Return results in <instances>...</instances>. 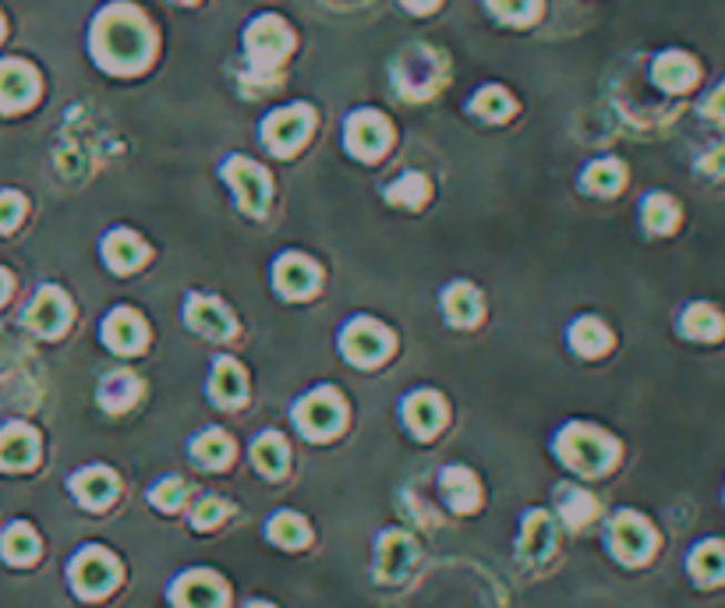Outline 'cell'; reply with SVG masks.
Instances as JSON below:
<instances>
[{"mask_svg":"<svg viewBox=\"0 0 725 608\" xmlns=\"http://www.w3.org/2000/svg\"><path fill=\"white\" fill-rule=\"evenodd\" d=\"M641 226L652 237H673L683 226V205L669 192H647L641 199Z\"/></svg>","mask_w":725,"mask_h":608,"instance_id":"18","label":"cell"},{"mask_svg":"<svg viewBox=\"0 0 725 608\" xmlns=\"http://www.w3.org/2000/svg\"><path fill=\"white\" fill-rule=\"evenodd\" d=\"M188 326H192L195 333L209 336V340H231L234 336V318L231 312L223 308L220 301L213 297H202V294H192L188 297Z\"/></svg>","mask_w":725,"mask_h":608,"instance_id":"19","label":"cell"},{"mask_svg":"<svg viewBox=\"0 0 725 608\" xmlns=\"http://www.w3.org/2000/svg\"><path fill=\"white\" fill-rule=\"evenodd\" d=\"M443 74H446L443 61H439L429 47L407 50L396 64V82H400V89L407 92V97H432V92L439 89V82H443Z\"/></svg>","mask_w":725,"mask_h":608,"instance_id":"14","label":"cell"},{"mask_svg":"<svg viewBox=\"0 0 725 608\" xmlns=\"http://www.w3.org/2000/svg\"><path fill=\"white\" fill-rule=\"evenodd\" d=\"M570 347H574L581 357H602V354L613 351V330H608L602 318L584 315L570 326Z\"/></svg>","mask_w":725,"mask_h":608,"instance_id":"28","label":"cell"},{"mask_svg":"<svg viewBox=\"0 0 725 608\" xmlns=\"http://www.w3.org/2000/svg\"><path fill=\"white\" fill-rule=\"evenodd\" d=\"M288 443H283V435L276 432H265L255 439L252 446V464L265 474V478H280L283 470H288Z\"/></svg>","mask_w":725,"mask_h":608,"instance_id":"34","label":"cell"},{"mask_svg":"<svg viewBox=\"0 0 725 608\" xmlns=\"http://www.w3.org/2000/svg\"><path fill=\"white\" fill-rule=\"evenodd\" d=\"M71 492L79 496L82 506L103 509L113 503V496H118V478H113V470H107V467H89L71 478Z\"/></svg>","mask_w":725,"mask_h":608,"instance_id":"25","label":"cell"},{"mask_svg":"<svg viewBox=\"0 0 725 608\" xmlns=\"http://www.w3.org/2000/svg\"><path fill=\"white\" fill-rule=\"evenodd\" d=\"M697 113L701 121H708L715 128H725V79H718L715 85H708L697 100Z\"/></svg>","mask_w":725,"mask_h":608,"instance_id":"42","label":"cell"},{"mask_svg":"<svg viewBox=\"0 0 725 608\" xmlns=\"http://www.w3.org/2000/svg\"><path fill=\"white\" fill-rule=\"evenodd\" d=\"M560 460L584 474V478H602L616 464H620V443L598 425H570L560 432V443H556Z\"/></svg>","mask_w":725,"mask_h":608,"instance_id":"2","label":"cell"},{"mask_svg":"<svg viewBox=\"0 0 725 608\" xmlns=\"http://www.w3.org/2000/svg\"><path fill=\"white\" fill-rule=\"evenodd\" d=\"M683 569L697 591H718L725 587V538H701L691 545Z\"/></svg>","mask_w":725,"mask_h":608,"instance_id":"13","label":"cell"},{"mask_svg":"<svg viewBox=\"0 0 725 608\" xmlns=\"http://www.w3.org/2000/svg\"><path fill=\"white\" fill-rule=\"evenodd\" d=\"M386 199L393 205H407V209H417L425 199H429V181L422 174H404L396 184L386 188Z\"/></svg>","mask_w":725,"mask_h":608,"instance_id":"40","label":"cell"},{"mask_svg":"<svg viewBox=\"0 0 725 608\" xmlns=\"http://www.w3.org/2000/svg\"><path fill=\"white\" fill-rule=\"evenodd\" d=\"M248 608H270V605H262V601H255V605H248Z\"/></svg>","mask_w":725,"mask_h":608,"instance_id":"49","label":"cell"},{"mask_svg":"<svg viewBox=\"0 0 725 608\" xmlns=\"http://www.w3.org/2000/svg\"><path fill=\"white\" fill-rule=\"evenodd\" d=\"M471 110L479 113V118H485V121H506L510 113H513V100H510V92L489 85V89L479 92V97H474Z\"/></svg>","mask_w":725,"mask_h":608,"instance_id":"39","label":"cell"},{"mask_svg":"<svg viewBox=\"0 0 725 608\" xmlns=\"http://www.w3.org/2000/svg\"><path fill=\"white\" fill-rule=\"evenodd\" d=\"M223 178H226V184L234 188L238 205L244 209L248 216H262L265 213V205H270V195H273V184H270V174H265L259 163L234 156V160H226Z\"/></svg>","mask_w":725,"mask_h":608,"instance_id":"10","label":"cell"},{"mask_svg":"<svg viewBox=\"0 0 725 608\" xmlns=\"http://www.w3.org/2000/svg\"><path fill=\"white\" fill-rule=\"evenodd\" d=\"M495 18H503L510 26H527L538 14V0H485Z\"/></svg>","mask_w":725,"mask_h":608,"instance_id":"41","label":"cell"},{"mask_svg":"<svg viewBox=\"0 0 725 608\" xmlns=\"http://www.w3.org/2000/svg\"><path fill=\"white\" fill-rule=\"evenodd\" d=\"M36 97H40V74L26 61H0V110H26Z\"/></svg>","mask_w":725,"mask_h":608,"instance_id":"17","label":"cell"},{"mask_svg":"<svg viewBox=\"0 0 725 608\" xmlns=\"http://www.w3.org/2000/svg\"><path fill=\"white\" fill-rule=\"evenodd\" d=\"M92 57L113 74H135L152 57V29L131 4H110L92 22Z\"/></svg>","mask_w":725,"mask_h":608,"instance_id":"1","label":"cell"},{"mask_svg":"<svg viewBox=\"0 0 725 608\" xmlns=\"http://www.w3.org/2000/svg\"><path fill=\"white\" fill-rule=\"evenodd\" d=\"M658 530L655 524L637 509H620L608 520V553H613L623 566H644L658 553Z\"/></svg>","mask_w":725,"mask_h":608,"instance_id":"3","label":"cell"},{"mask_svg":"<svg viewBox=\"0 0 725 608\" xmlns=\"http://www.w3.org/2000/svg\"><path fill=\"white\" fill-rule=\"evenodd\" d=\"M400 4H404L407 11H414V14H425V11H432L439 0H400Z\"/></svg>","mask_w":725,"mask_h":608,"instance_id":"47","label":"cell"},{"mask_svg":"<svg viewBox=\"0 0 725 608\" xmlns=\"http://www.w3.org/2000/svg\"><path fill=\"white\" fill-rule=\"evenodd\" d=\"M443 315L453 326H474L482 315V294L471 287V283H453L443 294Z\"/></svg>","mask_w":725,"mask_h":608,"instance_id":"30","label":"cell"},{"mask_svg":"<svg viewBox=\"0 0 725 608\" xmlns=\"http://www.w3.org/2000/svg\"><path fill=\"white\" fill-rule=\"evenodd\" d=\"M226 517V503L223 499H202L192 513V524L199 530H209V527H217L220 520Z\"/></svg>","mask_w":725,"mask_h":608,"instance_id":"44","label":"cell"},{"mask_svg":"<svg viewBox=\"0 0 725 608\" xmlns=\"http://www.w3.org/2000/svg\"><path fill=\"white\" fill-rule=\"evenodd\" d=\"M174 4H195V0H174Z\"/></svg>","mask_w":725,"mask_h":608,"instance_id":"50","label":"cell"},{"mask_svg":"<svg viewBox=\"0 0 725 608\" xmlns=\"http://www.w3.org/2000/svg\"><path fill=\"white\" fill-rule=\"evenodd\" d=\"M192 456H195V460H199L202 467L217 470V467H223V464H231L234 446H231V439H226L223 432L209 428V432H202L199 439L192 443Z\"/></svg>","mask_w":725,"mask_h":608,"instance_id":"37","label":"cell"},{"mask_svg":"<svg viewBox=\"0 0 725 608\" xmlns=\"http://www.w3.org/2000/svg\"><path fill=\"white\" fill-rule=\"evenodd\" d=\"M343 139H348V149L358 160H379L390 149L393 131L386 124L383 113L375 110H358L348 118V128H343Z\"/></svg>","mask_w":725,"mask_h":608,"instance_id":"12","label":"cell"},{"mask_svg":"<svg viewBox=\"0 0 725 608\" xmlns=\"http://www.w3.org/2000/svg\"><path fill=\"white\" fill-rule=\"evenodd\" d=\"M280 85V74L276 71H265V68H252V74H244V89L252 92V97H262V92H270Z\"/></svg>","mask_w":725,"mask_h":608,"instance_id":"46","label":"cell"},{"mask_svg":"<svg viewBox=\"0 0 725 608\" xmlns=\"http://www.w3.org/2000/svg\"><path fill=\"white\" fill-rule=\"evenodd\" d=\"M404 422L417 439H432L446 422V407L435 393H414L404 401Z\"/></svg>","mask_w":725,"mask_h":608,"instance_id":"24","label":"cell"},{"mask_svg":"<svg viewBox=\"0 0 725 608\" xmlns=\"http://www.w3.org/2000/svg\"><path fill=\"white\" fill-rule=\"evenodd\" d=\"M294 425L301 435L309 439H333V435L343 428V401L333 389H315L304 401H298L294 407Z\"/></svg>","mask_w":725,"mask_h":608,"instance_id":"8","label":"cell"},{"mask_svg":"<svg viewBox=\"0 0 725 608\" xmlns=\"http://www.w3.org/2000/svg\"><path fill=\"white\" fill-rule=\"evenodd\" d=\"M652 82L655 89L665 92V97H691V92H697L704 82V64L697 53L683 50V47L658 50L652 57Z\"/></svg>","mask_w":725,"mask_h":608,"instance_id":"4","label":"cell"},{"mask_svg":"<svg viewBox=\"0 0 725 608\" xmlns=\"http://www.w3.org/2000/svg\"><path fill=\"white\" fill-rule=\"evenodd\" d=\"M68 322H71V301L57 287H43L26 312V326L36 336H61L68 330Z\"/></svg>","mask_w":725,"mask_h":608,"instance_id":"16","label":"cell"},{"mask_svg":"<svg viewBox=\"0 0 725 608\" xmlns=\"http://www.w3.org/2000/svg\"><path fill=\"white\" fill-rule=\"evenodd\" d=\"M248 393V378L241 372L238 361L231 357H220L217 368H213V378H209V396H213V404L220 407H238Z\"/></svg>","mask_w":725,"mask_h":608,"instance_id":"26","label":"cell"},{"mask_svg":"<svg viewBox=\"0 0 725 608\" xmlns=\"http://www.w3.org/2000/svg\"><path fill=\"white\" fill-rule=\"evenodd\" d=\"M40 456V439L29 425H8L0 432V467L4 470H26Z\"/></svg>","mask_w":725,"mask_h":608,"instance_id":"22","label":"cell"},{"mask_svg":"<svg viewBox=\"0 0 725 608\" xmlns=\"http://www.w3.org/2000/svg\"><path fill=\"white\" fill-rule=\"evenodd\" d=\"M273 280L283 297H309L319 287V265L304 255H283L276 262Z\"/></svg>","mask_w":725,"mask_h":608,"instance_id":"20","label":"cell"},{"mask_svg":"<svg viewBox=\"0 0 725 608\" xmlns=\"http://www.w3.org/2000/svg\"><path fill=\"white\" fill-rule=\"evenodd\" d=\"M581 184L587 188L591 195H602V199L620 195L623 184H626V170H623L620 160H598V163H591V166L584 170Z\"/></svg>","mask_w":725,"mask_h":608,"instance_id":"33","label":"cell"},{"mask_svg":"<svg viewBox=\"0 0 725 608\" xmlns=\"http://www.w3.org/2000/svg\"><path fill=\"white\" fill-rule=\"evenodd\" d=\"M103 259H107V265L113 273H131L135 265L145 262V244L131 231H113L103 241Z\"/></svg>","mask_w":725,"mask_h":608,"instance_id":"29","label":"cell"},{"mask_svg":"<svg viewBox=\"0 0 725 608\" xmlns=\"http://www.w3.org/2000/svg\"><path fill=\"white\" fill-rule=\"evenodd\" d=\"M244 47H248V57H252V68L276 71V64H280L283 57L291 53V47H294V32L288 29V22H283V18L262 14V18H255L252 26H248Z\"/></svg>","mask_w":725,"mask_h":608,"instance_id":"5","label":"cell"},{"mask_svg":"<svg viewBox=\"0 0 725 608\" xmlns=\"http://www.w3.org/2000/svg\"><path fill=\"white\" fill-rule=\"evenodd\" d=\"M170 601H174V608H223L226 587L217 574H209V569H192V574L174 580Z\"/></svg>","mask_w":725,"mask_h":608,"instance_id":"15","label":"cell"},{"mask_svg":"<svg viewBox=\"0 0 725 608\" xmlns=\"http://www.w3.org/2000/svg\"><path fill=\"white\" fill-rule=\"evenodd\" d=\"M340 351L343 357L358 368H375L393 351V336L383 322L375 318H354L348 322V330L340 336Z\"/></svg>","mask_w":725,"mask_h":608,"instance_id":"6","label":"cell"},{"mask_svg":"<svg viewBox=\"0 0 725 608\" xmlns=\"http://www.w3.org/2000/svg\"><path fill=\"white\" fill-rule=\"evenodd\" d=\"M0 556L14 566H29L36 556H40V538L29 524H11L0 538Z\"/></svg>","mask_w":725,"mask_h":608,"instance_id":"35","label":"cell"},{"mask_svg":"<svg viewBox=\"0 0 725 608\" xmlns=\"http://www.w3.org/2000/svg\"><path fill=\"white\" fill-rule=\"evenodd\" d=\"M679 340L694 347H722L725 344V308L715 301H686L676 312Z\"/></svg>","mask_w":725,"mask_h":608,"instance_id":"7","label":"cell"},{"mask_svg":"<svg viewBox=\"0 0 725 608\" xmlns=\"http://www.w3.org/2000/svg\"><path fill=\"white\" fill-rule=\"evenodd\" d=\"M121 580V566L103 548H85L71 563V587L82 598H103L110 595Z\"/></svg>","mask_w":725,"mask_h":608,"instance_id":"9","label":"cell"},{"mask_svg":"<svg viewBox=\"0 0 725 608\" xmlns=\"http://www.w3.org/2000/svg\"><path fill=\"white\" fill-rule=\"evenodd\" d=\"M103 340L118 354H135V351L145 347V322L135 312L118 308V312H110L107 322H103Z\"/></svg>","mask_w":725,"mask_h":608,"instance_id":"23","label":"cell"},{"mask_svg":"<svg viewBox=\"0 0 725 608\" xmlns=\"http://www.w3.org/2000/svg\"><path fill=\"white\" fill-rule=\"evenodd\" d=\"M0 36H4V18H0Z\"/></svg>","mask_w":725,"mask_h":608,"instance_id":"52","label":"cell"},{"mask_svg":"<svg viewBox=\"0 0 725 608\" xmlns=\"http://www.w3.org/2000/svg\"><path fill=\"white\" fill-rule=\"evenodd\" d=\"M414 556H417V548L411 535H404V530H386V535L379 538V577L404 580L407 569L414 566Z\"/></svg>","mask_w":725,"mask_h":608,"instance_id":"21","label":"cell"},{"mask_svg":"<svg viewBox=\"0 0 725 608\" xmlns=\"http://www.w3.org/2000/svg\"><path fill=\"white\" fill-rule=\"evenodd\" d=\"M560 517L570 527H584V524H591L598 517V503H595V496H587L584 488L563 485L560 488Z\"/></svg>","mask_w":725,"mask_h":608,"instance_id":"36","label":"cell"},{"mask_svg":"<svg viewBox=\"0 0 725 608\" xmlns=\"http://www.w3.org/2000/svg\"><path fill=\"white\" fill-rule=\"evenodd\" d=\"M722 506H725V482H722Z\"/></svg>","mask_w":725,"mask_h":608,"instance_id":"51","label":"cell"},{"mask_svg":"<svg viewBox=\"0 0 725 608\" xmlns=\"http://www.w3.org/2000/svg\"><path fill=\"white\" fill-rule=\"evenodd\" d=\"M552 545H556V524H552L548 513L542 509L527 513L524 530H521V556L527 563H538L552 553Z\"/></svg>","mask_w":725,"mask_h":608,"instance_id":"27","label":"cell"},{"mask_svg":"<svg viewBox=\"0 0 725 608\" xmlns=\"http://www.w3.org/2000/svg\"><path fill=\"white\" fill-rule=\"evenodd\" d=\"M265 535H270V541H276L280 548H301L309 541V524H304L298 513H276L270 527H265Z\"/></svg>","mask_w":725,"mask_h":608,"instance_id":"38","label":"cell"},{"mask_svg":"<svg viewBox=\"0 0 725 608\" xmlns=\"http://www.w3.org/2000/svg\"><path fill=\"white\" fill-rule=\"evenodd\" d=\"M312 135V110L309 107H288V110H276L265 118L262 124V142L270 145V152L276 156H291L298 152Z\"/></svg>","mask_w":725,"mask_h":608,"instance_id":"11","label":"cell"},{"mask_svg":"<svg viewBox=\"0 0 725 608\" xmlns=\"http://www.w3.org/2000/svg\"><path fill=\"white\" fill-rule=\"evenodd\" d=\"M139 389H142V383H139L135 375L113 372V375H107L103 383H100V407L110 411V414H121V411H128L131 404L139 401Z\"/></svg>","mask_w":725,"mask_h":608,"instance_id":"31","label":"cell"},{"mask_svg":"<svg viewBox=\"0 0 725 608\" xmlns=\"http://www.w3.org/2000/svg\"><path fill=\"white\" fill-rule=\"evenodd\" d=\"M8 291H11V280H8V273H4V270H0V304H4Z\"/></svg>","mask_w":725,"mask_h":608,"instance_id":"48","label":"cell"},{"mask_svg":"<svg viewBox=\"0 0 725 608\" xmlns=\"http://www.w3.org/2000/svg\"><path fill=\"white\" fill-rule=\"evenodd\" d=\"M26 216V202L22 195H14V192H4L0 195V231H14L18 220Z\"/></svg>","mask_w":725,"mask_h":608,"instance_id":"45","label":"cell"},{"mask_svg":"<svg viewBox=\"0 0 725 608\" xmlns=\"http://www.w3.org/2000/svg\"><path fill=\"white\" fill-rule=\"evenodd\" d=\"M443 496H446L450 509L471 513L474 506H479V482H474V474L464 467H446L443 470Z\"/></svg>","mask_w":725,"mask_h":608,"instance_id":"32","label":"cell"},{"mask_svg":"<svg viewBox=\"0 0 725 608\" xmlns=\"http://www.w3.org/2000/svg\"><path fill=\"white\" fill-rule=\"evenodd\" d=\"M184 496H188V488H184L181 478H163L157 488H152V496H149V499H152V506H157V509L174 513V509H181Z\"/></svg>","mask_w":725,"mask_h":608,"instance_id":"43","label":"cell"}]
</instances>
